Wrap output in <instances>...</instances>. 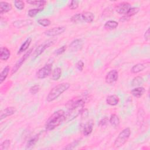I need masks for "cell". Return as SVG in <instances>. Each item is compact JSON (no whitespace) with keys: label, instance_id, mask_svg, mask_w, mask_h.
I'll return each instance as SVG.
<instances>
[{"label":"cell","instance_id":"cell-1","mask_svg":"<svg viewBox=\"0 0 150 150\" xmlns=\"http://www.w3.org/2000/svg\"><path fill=\"white\" fill-rule=\"evenodd\" d=\"M65 120V112L62 110L55 111L52 114L46 123V129L47 131H51L62 124Z\"/></svg>","mask_w":150,"mask_h":150},{"label":"cell","instance_id":"cell-2","mask_svg":"<svg viewBox=\"0 0 150 150\" xmlns=\"http://www.w3.org/2000/svg\"><path fill=\"white\" fill-rule=\"evenodd\" d=\"M70 86L69 83H62L54 87H53L49 91L46 97V101L47 102H52L57 99L62 94L66 91Z\"/></svg>","mask_w":150,"mask_h":150},{"label":"cell","instance_id":"cell-3","mask_svg":"<svg viewBox=\"0 0 150 150\" xmlns=\"http://www.w3.org/2000/svg\"><path fill=\"white\" fill-rule=\"evenodd\" d=\"M131 135V129L129 128H125L120 132L114 141L115 148H120L123 146L128 141Z\"/></svg>","mask_w":150,"mask_h":150},{"label":"cell","instance_id":"cell-4","mask_svg":"<svg viewBox=\"0 0 150 150\" xmlns=\"http://www.w3.org/2000/svg\"><path fill=\"white\" fill-rule=\"evenodd\" d=\"M83 107L84 106H76L69 108L67 113H65L64 121L68 122L76 118L81 114V112L83 109Z\"/></svg>","mask_w":150,"mask_h":150},{"label":"cell","instance_id":"cell-5","mask_svg":"<svg viewBox=\"0 0 150 150\" xmlns=\"http://www.w3.org/2000/svg\"><path fill=\"white\" fill-rule=\"evenodd\" d=\"M57 39L55 38H53L49 40H47V41L45 42L44 43L39 45L36 49L35 50L34 52V58H36L39 56H40L47 48L50 47V46L53 45Z\"/></svg>","mask_w":150,"mask_h":150},{"label":"cell","instance_id":"cell-6","mask_svg":"<svg viewBox=\"0 0 150 150\" xmlns=\"http://www.w3.org/2000/svg\"><path fill=\"white\" fill-rule=\"evenodd\" d=\"M52 69V64L49 63V64H46L43 67L38 70V71L36 73L37 77L40 79H45L51 74Z\"/></svg>","mask_w":150,"mask_h":150},{"label":"cell","instance_id":"cell-7","mask_svg":"<svg viewBox=\"0 0 150 150\" xmlns=\"http://www.w3.org/2000/svg\"><path fill=\"white\" fill-rule=\"evenodd\" d=\"M33 50V49L31 48L28 51H27L24 54L23 56L17 61V62L15 63V64L14 65V66L13 67L12 70H11V75H12L13 74L15 73L21 67V66L23 64V63L26 61V60L29 57L30 54H31Z\"/></svg>","mask_w":150,"mask_h":150},{"label":"cell","instance_id":"cell-8","mask_svg":"<svg viewBox=\"0 0 150 150\" xmlns=\"http://www.w3.org/2000/svg\"><path fill=\"white\" fill-rule=\"evenodd\" d=\"M66 27L65 26H57L54 27L51 29H49L47 30H46L44 33L45 35L47 36H56L57 35H59L62 33H63L66 30Z\"/></svg>","mask_w":150,"mask_h":150},{"label":"cell","instance_id":"cell-9","mask_svg":"<svg viewBox=\"0 0 150 150\" xmlns=\"http://www.w3.org/2000/svg\"><path fill=\"white\" fill-rule=\"evenodd\" d=\"M118 78V72L116 70H112L110 71L106 75L105 81L106 83L111 84L115 82Z\"/></svg>","mask_w":150,"mask_h":150},{"label":"cell","instance_id":"cell-10","mask_svg":"<svg viewBox=\"0 0 150 150\" xmlns=\"http://www.w3.org/2000/svg\"><path fill=\"white\" fill-rule=\"evenodd\" d=\"M131 4L127 2H123L118 4L115 6V11L120 14H125L127 13L129 9L131 8Z\"/></svg>","mask_w":150,"mask_h":150},{"label":"cell","instance_id":"cell-11","mask_svg":"<svg viewBox=\"0 0 150 150\" xmlns=\"http://www.w3.org/2000/svg\"><path fill=\"white\" fill-rule=\"evenodd\" d=\"M16 111V109L13 107H6L5 109L2 110L0 112V120L2 121L3 119L6 118L7 117L11 116L14 114Z\"/></svg>","mask_w":150,"mask_h":150},{"label":"cell","instance_id":"cell-12","mask_svg":"<svg viewBox=\"0 0 150 150\" xmlns=\"http://www.w3.org/2000/svg\"><path fill=\"white\" fill-rule=\"evenodd\" d=\"M83 41L80 39H77L73 40L69 45V49L71 52H77L82 48Z\"/></svg>","mask_w":150,"mask_h":150},{"label":"cell","instance_id":"cell-13","mask_svg":"<svg viewBox=\"0 0 150 150\" xmlns=\"http://www.w3.org/2000/svg\"><path fill=\"white\" fill-rule=\"evenodd\" d=\"M33 21L30 19H25V20H18L13 22V25L16 28H21L22 27L32 25Z\"/></svg>","mask_w":150,"mask_h":150},{"label":"cell","instance_id":"cell-14","mask_svg":"<svg viewBox=\"0 0 150 150\" xmlns=\"http://www.w3.org/2000/svg\"><path fill=\"white\" fill-rule=\"evenodd\" d=\"M81 18L83 21L86 22L87 23H91L95 18V16L93 13L88 11H86L81 13Z\"/></svg>","mask_w":150,"mask_h":150},{"label":"cell","instance_id":"cell-15","mask_svg":"<svg viewBox=\"0 0 150 150\" xmlns=\"http://www.w3.org/2000/svg\"><path fill=\"white\" fill-rule=\"evenodd\" d=\"M93 122L92 121H90L88 122L87 123H86L83 127V129H82V132L84 135L85 136H87L88 135H90L93 129Z\"/></svg>","mask_w":150,"mask_h":150},{"label":"cell","instance_id":"cell-16","mask_svg":"<svg viewBox=\"0 0 150 150\" xmlns=\"http://www.w3.org/2000/svg\"><path fill=\"white\" fill-rule=\"evenodd\" d=\"M11 52L6 47H1L0 50V59L1 60L6 61L10 57Z\"/></svg>","mask_w":150,"mask_h":150},{"label":"cell","instance_id":"cell-17","mask_svg":"<svg viewBox=\"0 0 150 150\" xmlns=\"http://www.w3.org/2000/svg\"><path fill=\"white\" fill-rule=\"evenodd\" d=\"M119 101H120V98L118 96L115 94L110 95L106 98L107 104L111 106H114L117 105L119 103Z\"/></svg>","mask_w":150,"mask_h":150},{"label":"cell","instance_id":"cell-18","mask_svg":"<svg viewBox=\"0 0 150 150\" xmlns=\"http://www.w3.org/2000/svg\"><path fill=\"white\" fill-rule=\"evenodd\" d=\"M145 92V88L143 87H139V86L133 88L131 91V94L137 98H139L142 97Z\"/></svg>","mask_w":150,"mask_h":150},{"label":"cell","instance_id":"cell-19","mask_svg":"<svg viewBox=\"0 0 150 150\" xmlns=\"http://www.w3.org/2000/svg\"><path fill=\"white\" fill-rule=\"evenodd\" d=\"M12 5L5 1L0 2V12L1 14L6 13L12 9Z\"/></svg>","mask_w":150,"mask_h":150},{"label":"cell","instance_id":"cell-20","mask_svg":"<svg viewBox=\"0 0 150 150\" xmlns=\"http://www.w3.org/2000/svg\"><path fill=\"white\" fill-rule=\"evenodd\" d=\"M31 42H32V38H27L24 41V42L22 44V45L21 46L18 52V54H21V53L25 52L28 49Z\"/></svg>","mask_w":150,"mask_h":150},{"label":"cell","instance_id":"cell-21","mask_svg":"<svg viewBox=\"0 0 150 150\" xmlns=\"http://www.w3.org/2000/svg\"><path fill=\"white\" fill-rule=\"evenodd\" d=\"M146 64L144 63H138L133 66L131 69V71L132 73H138L139 72H141L143 71L145 69H146Z\"/></svg>","mask_w":150,"mask_h":150},{"label":"cell","instance_id":"cell-22","mask_svg":"<svg viewBox=\"0 0 150 150\" xmlns=\"http://www.w3.org/2000/svg\"><path fill=\"white\" fill-rule=\"evenodd\" d=\"M109 121L110 124L114 127V128H118L119 127L120 121L118 116L115 114H111L109 120Z\"/></svg>","mask_w":150,"mask_h":150},{"label":"cell","instance_id":"cell-23","mask_svg":"<svg viewBox=\"0 0 150 150\" xmlns=\"http://www.w3.org/2000/svg\"><path fill=\"white\" fill-rule=\"evenodd\" d=\"M39 135L37 134V135H35L33 137H32V138H30L27 142V144L26 145V149H32L35 145L36 142H38V141L39 139Z\"/></svg>","mask_w":150,"mask_h":150},{"label":"cell","instance_id":"cell-24","mask_svg":"<svg viewBox=\"0 0 150 150\" xmlns=\"http://www.w3.org/2000/svg\"><path fill=\"white\" fill-rule=\"evenodd\" d=\"M61 75H62V69L60 67H56L53 70L52 73L51 79L54 81L58 80L60 78Z\"/></svg>","mask_w":150,"mask_h":150},{"label":"cell","instance_id":"cell-25","mask_svg":"<svg viewBox=\"0 0 150 150\" xmlns=\"http://www.w3.org/2000/svg\"><path fill=\"white\" fill-rule=\"evenodd\" d=\"M118 26V23L117 21H107L105 24H104V28L106 29H109V30H112L117 28Z\"/></svg>","mask_w":150,"mask_h":150},{"label":"cell","instance_id":"cell-26","mask_svg":"<svg viewBox=\"0 0 150 150\" xmlns=\"http://www.w3.org/2000/svg\"><path fill=\"white\" fill-rule=\"evenodd\" d=\"M9 70H10L9 66H6V67H5V68L1 71V73L0 74V83H1V84H2L3 83V81H5V80L6 79V77L8 75V73L9 72Z\"/></svg>","mask_w":150,"mask_h":150},{"label":"cell","instance_id":"cell-27","mask_svg":"<svg viewBox=\"0 0 150 150\" xmlns=\"http://www.w3.org/2000/svg\"><path fill=\"white\" fill-rule=\"evenodd\" d=\"M26 2L29 4L32 5H35V6H37L39 8H43V6L46 5V1H44V0H41V1H26Z\"/></svg>","mask_w":150,"mask_h":150},{"label":"cell","instance_id":"cell-28","mask_svg":"<svg viewBox=\"0 0 150 150\" xmlns=\"http://www.w3.org/2000/svg\"><path fill=\"white\" fill-rule=\"evenodd\" d=\"M144 83V79L141 76H137L134 77L131 81V85L132 86H139Z\"/></svg>","mask_w":150,"mask_h":150},{"label":"cell","instance_id":"cell-29","mask_svg":"<svg viewBox=\"0 0 150 150\" xmlns=\"http://www.w3.org/2000/svg\"><path fill=\"white\" fill-rule=\"evenodd\" d=\"M44 8H34V9H30L28 11V14L30 18H33L38 13L43 11Z\"/></svg>","mask_w":150,"mask_h":150},{"label":"cell","instance_id":"cell-30","mask_svg":"<svg viewBox=\"0 0 150 150\" xmlns=\"http://www.w3.org/2000/svg\"><path fill=\"white\" fill-rule=\"evenodd\" d=\"M139 11V8L138 7H131L126 13V16L128 17H131L136 15Z\"/></svg>","mask_w":150,"mask_h":150},{"label":"cell","instance_id":"cell-31","mask_svg":"<svg viewBox=\"0 0 150 150\" xmlns=\"http://www.w3.org/2000/svg\"><path fill=\"white\" fill-rule=\"evenodd\" d=\"M37 22L39 25H40L43 27L49 26L51 23V21L49 19H46V18L39 19L38 20Z\"/></svg>","mask_w":150,"mask_h":150},{"label":"cell","instance_id":"cell-32","mask_svg":"<svg viewBox=\"0 0 150 150\" xmlns=\"http://www.w3.org/2000/svg\"><path fill=\"white\" fill-rule=\"evenodd\" d=\"M70 20L73 23H78L79 22H83L81 13H76L73 16H71V18H70Z\"/></svg>","mask_w":150,"mask_h":150},{"label":"cell","instance_id":"cell-33","mask_svg":"<svg viewBox=\"0 0 150 150\" xmlns=\"http://www.w3.org/2000/svg\"><path fill=\"white\" fill-rule=\"evenodd\" d=\"M14 5L18 10H22L25 8V2L23 1L18 0L14 1Z\"/></svg>","mask_w":150,"mask_h":150},{"label":"cell","instance_id":"cell-34","mask_svg":"<svg viewBox=\"0 0 150 150\" xmlns=\"http://www.w3.org/2000/svg\"><path fill=\"white\" fill-rule=\"evenodd\" d=\"M11 145V141L9 139H6L4 141L1 145V150H6L8 149Z\"/></svg>","mask_w":150,"mask_h":150},{"label":"cell","instance_id":"cell-35","mask_svg":"<svg viewBox=\"0 0 150 150\" xmlns=\"http://www.w3.org/2000/svg\"><path fill=\"white\" fill-rule=\"evenodd\" d=\"M79 1L76 0H73L70 2V4L69 5V7L71 10L76 9L79 7Z\"/></svg>","mask_w":150,"mask_h":150},{"label":"cell","instance_id":"cell-36","mask_svg":"<svg viewBox=\"0 0 150 150\" xmlns=\"http://www.w3.org/2000/svg\"><path fill=\"white\" fill-rule=\"evenodd\" d=\"M80 142V139L78 140H75L73 142H71L70 144H68L66 146H65L64 148V149H73L74 148H75L76 146H77V145L79 144Z\"/></svg>","mask_w":150,"mask_h":150},{"label":"cell","instance_id":"cell-37","mask_svg":"<svg viewBox=\"0 0 150 150\" xmlns=\"http://www.w3.org/2000/svg\"><path fill=\"white\" fill-rule=\"evenodd\" d=\"M40 90V86L36 84L34 85L33 86H32L30 88H29V92L30 93H31L32 94H35L39 92V91Z\"/></svg>","mask_w":150,"mask_h":150},{"label":"cell","instance_id":"cell-38","mask_svg":"<svg viewBox=\"0 0 150 150\" xmlns=\"http://www.w3.org/2000/svg\"><path fill=\"white\" fill-rule=\"evenodd\" d=\"M66 48H67V46L66 45H64V46H62V47H59L58 49H57L56 51H55V54L56 55H60L61 54H62L63 53H64L66 50Z\"/></svg>","mask_w":150,"mask_h":150},{"label":"cell","instance_id":"cell-39","mask_svg":"<svg viewBox=\"0 0 150 150\" xmlns=\"http://www.w3.org/2000/svg\"><path fill=\"white\" fill-rule=\"evenodd\" d=\"M84 63L82 60L78 61L76 64V67L80 71H81L83 70L84 68Z\"/></svg>","mask_w":150,"mask_h":150},{"label":"cell","instance_id":"cell-40","mask_svg":"<svg viewBox=\"0 0 150 150\" xmlns=\"http://www.w3.org/2000/svg\"><path fill=\"white\" fill-rule=\"evenodd\" d=\"M108 118L106 117L103 118L99 122V125L100 126H104L107 123H108Z\"/></svg>","mask_w":150,"mask_h":150},{"label":"cell","instance_id":"cell-41","mask_svg":"<svg viewBox=\"0 0 150 150\" xmlns=\"http://www.w3.org/2000/svg\"><path fill=\"white\" fill-rule=\"evenodd\" d=\"M80 114L81 115V117L82 118H86L88 115V110L87 109H83V110L81 111Z\"/></svg>","mask_w":150,"mask_h":150},{"label":"cell","instance_id":"cell-42","mask_svg":"<svg viewBox=\"0 0 150 150\" xmlns=\"http://www.w3.org/2000/svg\"><path fill=\"white\" fill-rule=\"evenodd\" d=\"M144 39L146 41H147V42L149 41V28H148V29L145 32Z\"/></svg>","mask_w":150,"mask_h":150},{"label":"cell","instance_id":"cell-43","mask_svg":"<svg viewBox=\"0 0 150 150\" xmlns=\"http://www.w3.org/2000/svg\"><path fill=\"white\" fill-rule=\"evenodd\" d=\"M128 19H129V17H128L127 16H124L122 18H121L120 19V21H124V20L125 21H127V20H128Z\"/></svg>","mask_w":150,"mask_h":150}]
</instances>
